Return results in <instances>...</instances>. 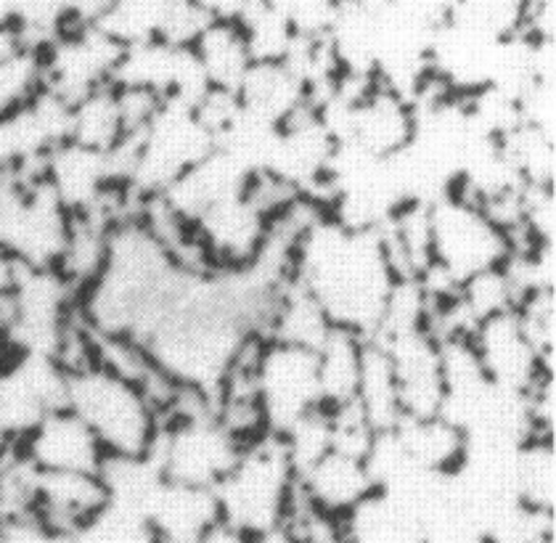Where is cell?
I'll list each match as a JSON object with an SVG mask.
<instances>
[{"label": "cell", "mask_w": 556, "mask_h": 543, "mask_svg": "<svg viewBox=\"0 0 556 543\" xmlns=\"http://www.w3.org/2000/svg\"><path fill=\"white\" fill-rule=\"evenodd\" d=\"M173 0H109L93 27L123 48L162 40Z\"/></svg>", "instance_id": "cell-24"}, {"label": "cell", "mask_w": 556, "mask_h": 543, "mask_svg": "<svg viewBox=\"0 0 556 543\" xmlns=\"http://www.w3.org/2000/svg\"><path fill=\"white\" fill-rule=\"evenodd\" d=\"M342 522L350 543H427V525L419 512L379 488Z\"/></svg>", "instance_id": "cell-18"}, {"label": "cell", "mask_w": 556, "mask_h": 543, "mask_svg": "<svg viewBox=\"0 0 556 543\" xmlns=\"http://www.w3.org/2000/svg\"><path fill=\"white\" fill-rule=\"evenodd\" d=\"M109 504L99 472H38L35 515L56 533L70 535Z\"/></svg>", "instance_id": "cell-15"}, {"label": "cell", "mask_w": 556, "mask_h": 543, "mask_svg": "<svg viewBox=\"0 0 556 543\" xmlns=\"http://www.w3.org/2000/svg\"><path fill=\"white\" fill-rule=\"evenodd\" d=\"M40 51L46 64V90L66 104H75L83 96L112 83L123 46L90 24L62 29Z\"/></svg>", "instance_id": "cell-8"}, {"label": "cell", "mask_w": 556, "mask_h": 543, "mask_svg": "<svg viewBox=\"0 0 556 543\" xmlns=\"http://www.w3.org/2000/svg\"><path fill=\"white\" fill-rule=\"evenodd\" d=\"M298 488L313 509L331 517H344L377 491V482L368 472L366 458L326 451L321 458H316L298 475Z\"/></svg>", "instance_id": "cell-14"}, {"label": "cell", "mask_w": 556, "mask_h": 543, "mask_svg": "<svg viewBox=\"0 0 556 543\" xmlns=\"http://www.w3.org/2000/svg\"><path fill=\"white\" fill-rule=\"evenodd\" d=\"M40 93H46V64L40 48L24 46L0 59V117L33 104Z\"/></svg>", "instance_id": "cell-25"}, {"label": "cell", "mask_w": 556, "mask_h": 543, "mask_svg": "<svg viewBox=\"0 0 556 543\" xmlns=\"http://www.w3.org/2000/svg\"><path fill=\"white\" fill-rule=\"evenodd\" d=\"M392 434L410 467L432 475H453L467 456V432L443 414L403 416Z\"/></svg>", "instance_id": "cell-16"}, {"label": "cell", "mask_w": 556, "mask_h": 543, "mask_svg": "<svg viewBox=\"0 0 556 543\" xmlns=\"http://www.w3.org/2000/svg\"><path fill=\"white\" fill-rule=\"evenodd\" d=\"M250 543H300V539L287 522H281V525H274V528L260 530V533L250 535Z\"/></svg>", "instance_id": "cell-28"}, {"label": "cell", "mask_w": 556, "mask_h": 543, "mask_svg": "<svg viewBox=\"0 0 556 543\" xmlns=\"http://www.w3.org/2000/svg\"><path fill=\"white\" fill-rule=\"evenodd\" d=\"M429 239L432 265L458 283L480 270L504 265L511 255V241L504 228L458 189L429 202Z\"/></svg>", "instance_id": "cell-4"}, {"label": "cell", "mask_w": 556, "mask_h": 543, "mask_svg": "<svg viewBox=\"0 0 556 543\" xmlns=\"http://www.w3.org/2000/svg\"><path fill=\"white\" fill-rule=\"evenodd\" d=\"M70 104L40 93L33 104L0 117V173H40L46 156L66 141Z\"/></svg>", "instance_id": "cell-10"}, {"label": "cell", "mask_w": 556, "mask_h": 543, "mask_svg": "<svg viewBox=\"0 0 556 543\" xmlns=\"http://www.w3.org/2000/svg\"><path fill=\"white\" fill-rule=\"evenodd\" d=\"M128 138V125H125L123 106H119L117 88L112 83L70 104L66 141L83 143V147L99 149V152H114Z\"/></svg>", "instance_id": "cell-20"}, {"label": "cell", "mask_w": 556, "mask_h": 543, "mask_svg": "<svg viewBox=\"0 0 556 543\" xmlns=\"http://www.w3.org/2000/svg\"><path fill=\"white\" fill-rule=\"evenodd\" d=\"M191 51L197 53L210 88L231 90V93L239 90L247 70L255 62L244 29L236 20L210 22L191 43Z\"/></svg>", "instance_id": "cell-19"}, {"label": "cell", "mask_w": 556, "mask_h": 543, "mask_svg": "<svg viewBox=\"0 0 556 543\" xmlns=\"http://www.w3.org/2000/svg\"><path fill=\"white\" fill-rule=\"evenodd\" d=\"M244 445L223 427L215 408L173 414L162 419L151 458L162 478L186 485L217 488L231 472Z\"/></svg>", "instance_id": "cell-5"}, {"label": "cell", "mask_w": 556, "mask_h": 543, "mask_svg": "<svg viewBox=\"0 0 556 543\" xmlns=\"http://www.w3.org/2000/svg\"><path fill=\"white\" fill-rule=\"evenodd\" d=\"M213 20H239L255 0H193Z\"/></svg>", "instance_id": "cell-26"}, {"label": "cell", "mask_w": 556, "mask_h": 543, "mask_svg": "<svg viewBox=\"0 0 556 543\" xmlns=\"http://www.w3.org/2000/svg\"><path fill=\"white\" fill-rule=\"evenodd\" d=\"M220 517L255 535L287 520L298 496V469L276 432H265L241 449L231 472L215 488Z\"/></svg>", "instance_id": "cell-3"}, {"label": "cell", "mask_w": 556, "mask_h": 543, "mask_svg": "<svg viewBox=\"0 0 556 543\" xmlns=\"http://www.w3.org/2000/svg\"><path fill=\"white\" fill-rule=\"evenodd\" d=\"M514 496L519 504L538 512H552L556 506V456L554 438L522 440L514 451Z\"/></svg>", "instance_id": "cell-23"}, {"label": "cell", "mask_w": 556, "mask_h": 543, "mask_svg": "<svg viewBox=\"0 0 556 543\" xmlns=\"http://www.w3.org/2000/svg\"><path fill=\"white\" fill-rule=\"evenodd\" d=\"M199 543H250V533H244V530L233 528V525L220 520L215 528H210V533Z\"/></svg>", "instance_id": "cell-27"}, {"label": "cell", "mask_w": 556, "mask_h": 543, "mask_svg": "<svg viewBox=\"0 0 556 543\" xmlns=\"http://www.w3.org/2000/svg\"><path fill=\"white\" fill-rule=\"evenodd\" d=\"M66 371L53 355L14 350L0 364V434L16 445L53 408L64 406Z\"/></svg>", "instance_id": "cell-7"}, {"label": "cell", "mask_w": 556, "mask_h": 543, "mask_svg": "<svg viewBox=\"0 0 556 543\" xmlns=\"http://www.w3.org/2000/svg\"><path fill=\"white\" fill-rule=\"evenodd\" d=\"M292 279L324 307L329 321L371 337L397 279L377 228H348L329 213L305 228L292 252Z\"/></svg>", "instance_id": "cell-1"}, {"label": "cell", "mask_w": 556, "mask_h": 543, "mask_svg": "<svg viewBox=\"0 0 556 543\" xmlns=\"http://www.w3.org/2000/svg\"><path fill=\"white\" fill-rule=\"evenodd\" d=\"M64 406L93 430L106 456H151L162 416L147 390L132 379L93 361L66 371Z\"/></svg>", "instance_id": "cell-2"}, {"label": "cell", "mask_w": 556, "mask_h": 543, "mask_svg": "<svg viewBox=\"0 0 556 543\" xmlns=\"http://www.w3.org/2000/svg\"><path fill=\"white\" fill-rule=\"evenodd\" d=\"M236 96L244 112L278 128L307 104V86L289 62H252Z\"/></svg>", "instance_id": "cell-17"}, {"label": "cell", "mask_w": 556, "mask_h": 543, "mask_svg": "<svg viewBox=\"0 0 556 543\" xmlns=\"http://www.w3.org/2000/svg\"><path fill=\"white\" fill-rule=\"evenodd\" d=\"M156 543H160V541H156Z\"/></svg>", "instance_id": "cell-29"}, {"label": "cell", "mask_w": 556, "mask_h": 543, "mask_svg": "<svg viewBox=\"0 0 556 543\" xmlns=\"http://www.w3.org/2000/svg\"><path fill=\"white\" fill-rule=\"evenodd\" d=\"M255 388L268 430L281 434L324 406L316 350L265 337L255 364Z\"/></svg>", "instance_id": "cell-6"}, {"label": "cell", "mask_w": 556, "mask_h": 543, "mask_svg": "<svg viewBox=\"0 0 556 543\" xmlns=\"http://www.w3.org/2000/svg\"><path fill=\"white\" fill-rule=\"evenodd\" d=\"M143 520L160 543H199L223 517L215 488L162 478L143 506Z\"/></svg>", "instance_id": "cell-13"}, {"label": "cell", "mask_w": 556, "mask_h": 543, "mask_svg": "<svg viewBox=\"0 0 556 543\" xmlns=\"http://www.w3.org/2000/svg\"><path fill=\"white\" fill-rule=\"evenodd\" d=\"M488 379L511 392H528L543 374H554L543 364L533 342L525 334L517 311H504L485 318L469 334Z\"/></svg>", "instance_id": "cell-12"}, {"label": "cell", "mask_w": 556, "mask_h": 543, "mask_svg": "<svg viewBox=\"0 0 556 543\" xmlns=\"http://www.w3.org/2000/svg\"><path fill=\"white\" fill-rule=\"evenodd\" d=\"M364 345L366 337H361L358 331L342 329V326H334L321 345H318L316 361L324 406L334 408L342 406V403L355 401Z\"/></svg>", "instance_id": "cell-21"}, {"label": "cell", "mask_w": 556, "mask_h": 543, "mask_svg": "<svg viewBox=\"0 0 556 543\" xmlns=\"http://www.w3.org/2000/svg\"><path fill=\"white\" fill-rule=\"evenodd\" d=\"M374 340L382 342L390 355L403 416L440 414L445 397L443 361H440V340L429 331V326L390 329L374 334Z\"/></svg>", "instance_id": "cell-9"}, {"label": "cell", "mask_w": 556, "mask_h": 543, "mask_svg": "<svg viewBox=\"0 0 556 543\" xmlns=\"http://www.w3.org/2000/svg\"><path fill=\"white\" fill-rule=\"evenodd\" d=\"M355 403L377 432L392 430L403 419L401 397H397L395 371H392L390 355L374 337H366L364 361H361L358 390Z\"/></svg>", "instance_id": "cell-22"}, {"label": "cell", "mask_w": 556, "mask_h": 543, "mask_svg": "<svg viewBox=\"0 0 556 543\" xmlns=\"http://www.w3.org/2000/svg\"><path fill=\"white\" fill-rule=\"evenodd\" d=\"M38 472H101L106 451L93 430L70 406L48 412L16 443Z\"/></svg>", "instance_id": "cell-11"}]
</instances>
